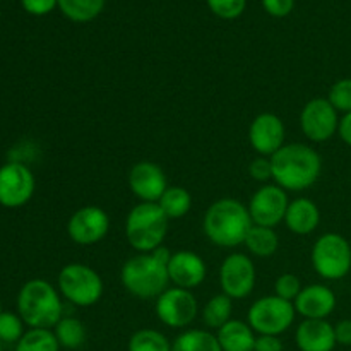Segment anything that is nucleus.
<instances>
[{"mask_svg": "<svg viewBox=\"0 0 351 351\" xmlns=\"http://www.w3.org/2000/svg\"><path fill=\"white\" fill-rule=\"evenodd\" d=\"M0 351H2V341H0Z\"/></svg>", "mask_w": 351, "mask_h": 351, "instance_id": "nucleus-40", "label": "nucleus"}, {"mask_svg": "<svg viewBox=\"0 0 351 351\" xmlns=\"http://www.w3.org/2000/svg\"><path fill=\"white\" fill-rule=\"evenodd\" d=\"M206 274H208V266L199 254L192 250H178L171 254L168 263V276L175 287L192 291L194 288L201 287L202 281L206 280Z\"/></svg>", "mask_w": 351, "mask_h": 351, "instance_id": "nucleus-17", "label": "nucleus"}, {"mask_svg": "<svg viewBox=\"0 0 351 351\" xmlns=\"http://www.w3.org/2000/svg\"><path fill=\"white\" fill-rule=\"evenodd\" d=\"M58 290L75 307H93L103 297V280L86 264H67L58 273Z\"/></svg>", "mask_w": 351, "mask_h": 351, "instance_id": "nucleus-6", "label": "nucleus"}, {"mask_svg": "<svg viewBox=\"0 0 351 351\" xmlns=\"http://www.w3.org/2000/svg\"><path fill=\"white\" fill-rule=\"evenodd\" d=\"M254 351H283V341L280 339V336L259 335Z\"/></svg>", "mask_w": 351, "mask_h": 351, "instance_id": "nucleus-37", "label": "nucleus"}, {"mask_svg": "<svg viewBox=\"0 0 351 351\" xmlns=\"http://www.w3.org/2000/svg\"><path fill=\"white\" fill-rule=\"evenodd\" d=\"M273 180L283 191L300 192L312 187L322 171L321 154L307 144H285L271 156Z\"/></svg>", "mask_w": 351, "mask_h": 351, "instance_id": "nucleus-1", "label": "nucleus"}, {"mask_svg": "<svg viewBox=\"0 0 351 351\" xmlns=\"http://www.w3.org/2000/svg\"><path fill=\"white\" fill-rule=\"evenodd\" d=\"M171 351H223L218 338L204 329H189L171 343Z\"/></svg>", "mask_w": 351, "mask_h": 351, "instance_id": "nucleus-23", "label": "nucleus"}, {"mask_svg": "<svg viewBox=\"0 0 351 351\" xmlns=\"http://www.w3.org/2000/svg\"><path fill=\"white\" fill-rule=\"evenodd\" d=\"M17 311L31 329H50L58 324L64 312L60 295L45 280H31L17 295Z\"/></svg>", "mask_w": 351, "mask_h": 351, "instance_id": "nucleus-3", "label": "nucleus"}, {"mask_svg": "<svg viewBox=\"0 0 351 351\" xmlns=\"http://www.w3.org/2000/svg\"><path fill=\"white\" fill-rule=\"evenodd\" d=\"M338 136L341 137V141L346 144V146L351 147V112L345 113V115L339 119Z\"/></svg>", "mask_w": 351, "mask_h": 351, "instance_id": "nucleus-39", "label": "nucleus"}, {"mask_svg": "<svg viewBox=\"0 0 351 351\" xmlns=\"http://www.w3.org/2000/svg\"><path fill=\"white\" fill-rule=\"evenodd\" d=\"M60 345L51 329H29L17 341L16 351H58Z\"/></svg>", "mask_w": 351, "mask_h": 351, "instance_id": "nucleus-29", "label": "nucleus"}, {"mask_svg": "<svg viewBox=\"0 0 351 351\" xmlns=\"http://www.w3.org/2000/svg\"><path fill=\"white\" fill-rule=\"evenodd\" d=\"M167 215L158 202H141L134 206L125 219V237L132 249L151 254L163 245L168 233Z\"/></svg>", "mask_w": 351, "mask_h": 351, "instance_id": "nucleus-4", "label": "nucleus"}, {"mask_svg": "<svg viewBox=\"0 0 351 351\" xmlns=\"http://www.w3.org/2000/svg\"><path fill=\"white\" fill-rule=\"evenodd\" d=\"M24 10L33 16H47L55 7H58V0H21Z\"/></svg>", "mask_w": 351, "mask_h": 351, "instance_id": "nucleus-35", "label": "nucleus"}, {"mask_svg": "<svg viewBox=\"0 0 351 351\" xmlns=\"http://www.w3.org/2000/svg\"><path fill=\"white\" fill-rule=\"evenodd\" d=\"M125 290L137 298H158L168 290V266L153 254H139L125 261L120 271Z\"/></svg>", "mask_w": 351, "mask_h": 351, "instance_id": "nucleus-5", "label": "nucleus"}, {"mask_svg": "<svg viewBox=\"0 0 351 351\" xmlns=\"http://www.w3.org/2000/svg\"><path fill=\"white\" fill-rule=\"evenodd\" d=\"M288 206H290V199H288L287 191H283L276 184H267L256 191L247 208H249L254 225L274 228L281 221H285Z\"/></svg>", "mask_w": 351, "mask_h": 351, "instance_id": "nucleus-12", "label": "nucleus"}, {"mask_svg": "<svg viewBox=\"0 0 351 351\" xmlns=\"http://www.w3.org/2000/svg\"><path fill=\"white\" fill-rule=\"evenodd\" d=\"M339 113L328 98H314L300 112V129L312 143H326L338 134Z\"/></svg>", "mask_w": 351, "mask_h": 351, "instance_id": "nucleus-10", "label": "nucleus"}, {"mask_svg": "<svg viewBox=\"0 0 351 351\" xmlns=\"http://www.w3.org/2000/svg\"><path fill=\"white\" fill-rule=\"evenodd\" d=\"M110 230V218L98 206H84L69 218L67 233L77 245H95L101 242Z\"/></svg>", "mask_w": 351, "mask_h": 351, "instance_id": "nucleus-14", "label": "nucleus"}, {"mask_svg": "<svg viewBox=\"0 0 351 351\" xmlns=\"http://www.w3.org/2000/svg\"><path fill=\"white\" fill-rule=\"evenodd\" d=\"M232 298L226 297L225 293L215 295L208 300V304L204 305V311H202V321L208 328L216 329L226 324L228 321H232Z\"/></svg>", "mask_w": 351, "mask_h": 351, "instance_id": "nucleus-27", "label": "nucleus"}, {"mask_svg": "<svg viewBox=\"0 0 351 351\" xmlns=\"http://www.w3.org/2000/svg\"><path fill=\"white\" fill-rule=\"evenodd\" d=\"M312 266L328 281L343 280L351 271V243L335 232L324 233L312 247Z\"/></svg>", "mask_w": 351, "mask_h": 351, "instance_id": "nucleus-7", "label": "nucleus"}, {"mask_svg": "<svg viewBox=\"0 0 351 351\" xmlns=\"http://www.w3.org/2000/svg\"><path fill=\"white\" fill-rule=\"evenodd\" d=\"M245 247L252 256L266 259L276 254L278 247H280V237L274 232V228H267V226L252 225L245 237Z\"/></svg>", "mask_w": 351, "mask_h": 351, "instance_id": "nucleus-22", "label": "nucleus"}, {"mask_svg": "<svg viewBox=\"0 0 351 351\" xmlns=\"http://www.w3.org/2000/svg\"><path fill=\"white\" fill-rule=\"evenodd\" d=\"M208 5L221 19H237L245 10L247 0H208Z\"/></svg>", "mask_w": 351, "mask_h": 351, "instance_id": "nucleus-33", "label": "nucleus"}, {"mask_svg": "<svg viewBox=\"0 0 351 351\" xmlns=\"http://www.w3.org/2000/svg\"><path fill=\"white\" fill-rule=\"evenodd\" d=\"M156 317L165 326L173 329L187 328L199 314V305L194 293L185 288H168L156 298Z\"/></svg>", "mask_w": 351, "mask_h": 351, "instance_id": "nucleus-9", "label": "nucleus"}, {"mask_svg": "<svg viewBox=\"0 0 351 351\" xmlns=\"http://www.w3.org/2000/svg\"><path fill=\"white\" fill-rule=\"evenodd\" d=\"M285 137H287V129L283 120L274 113H261L250 123V146L259 156H274L285 146Z\"/></svg>", "mask_w": 351, "mask_h": 351, "instance_id": "nucleus-15", "label": "nucleus"}, {"mask_svg": "<svg viewBox=\"0 0 351 351\" xmlns=\"http://www.w3.org/2000/svg\"><path fill=\"white\" fill-rule=\"evenodd\" d=\"M295 311L291 302L276 295H267L254 302L247 314V322L256 335L280 336L287 332L295 322Z\"/></svg>", "mask_w": 351, "mask_h": 351, "instance_id": "nucleus-8", "label": "nucleus"}, {"mask_svg": "<svg viewBox=\"0 0 351 351\" xmlns=\"http://www.w3.org/2000/svg\"><path fill=\"white\" fill-rule=\"evenodd\" d=\"M250 177L256 182H267L273 178V167H271V158L267 160L266 156H259L252 160L249 167Z\"/></svg>", "mask_w": 351, "mask_h": 351, "instance_id": "nucleus-34", "label": "nucleus"}, {"mask_svg": "<svg viewBox=\"0 0 351 351\" xmlns=\"http://www.w3.org/2000/svg\"><path fill=\"white\" fill-rule=\"evenodd\" d=\"M266 12L273 17H285L293 10L295 0H263Z\"/></svg>", "mask_w": 351, "mask_h": 351, "instance_id": "nucleus-36", "label": "nucleus"}, {"mask_svg": "<svg viewBox=\"0 0 351 351\" xmlns=\"http://www.w3.org/2000/svg\"><path fill=\"white\" fill-rule=\"evenodd\" d=\"M256 266L245 254H230L219 267V285L226 297L242 300L254 291L256 287Z\"/></svg>", "mask_w": 351, "mask_h": 351, "instance_id": "nucleus-11", "label": "nucleus"}, {"mask_svg": "<svg viewBox=\"0 0 351 351\" xmlns=\"http://www.w3.org/2000/svg\"><path fill=\"white\" fill-rule=\"evenodd\" d=\"M302 288L304 287H302V281L297 274L285 273L281 274L276 280V283H274V295L293 304L295 298L300 295Z\"/></svg>", "mask_w": 351, "mask_h": 351, "instance_id": "nucleus-32", "label": "nucleus"}, {"mask_svg": "<svg viewBox=\"0 0 351 351\" xmlns=\"http://www.w3.org/2000/svg\"><path fill=\"white\" fill-rule=\"evenodd\" d=\"M252 225L249 208L239 199L232 197L213 202L202 221V228L209 242L223 249H235L242 245Z\"/></svg>", "mask_w": 351, "mask_h": 351, "instance_id": "nucleus-2", "label": "nucleus"}, {"mask_svg": "<svg viewBox=\"0 0 351 351\" xmlns=\"http://www.w3.org/2000/svg\"><path fill=\"white\" fill-rule=\"evenodd\" d=\"M34 175L26 165L7 163L0 168V204L5 208H21L33 197Z\"/></svg>", "mask_w": 351, "mask_h": 351, "instance_id": "nucleus-13", "label": "nucleus"}, {"mask_svg": "<svg viewBox=\"0 0 351 351\" xmlns=\"http://www.w3.org/2000/svg\"><path fill=\"white\" fill-rule=\"evenodd\" d=\"M295 343L300 351H332L336 343L335 326L328 321L305 319L295 331Z\"/></svg>", "mask_w": 351, "mask_h": 351, "instance_id": "nucleus-19", "label": "nucleus"}, {"mask_svg": "<svg viewBox=\"0 0 351 351\" xmlns=\"http://www.w3.org/2000/svg\"><path fill=\"white\" fill-rule=\"evenodd\" d=\"M127 351H171V343L163 332L144 328L130 336Z\"/></svg>", "mask_w": 351, "mask_h": 351, "instance_id": "nucleus-28", "label": "nucleus"}, {"mask_svg": "<svg viewBox=\"0 0 351 351\" xmlns=\"http://www.w3.org/2000/svg\"><path fill=\"white\" fill-rule=\"evenodd\" d=\"M216 338L223 351H254L257 336L249 322L232 319L218 329Z\"/></svg>", "mask_w": 351, "mask_h": 351, "instance_id": "nucleus-21", "label": "nucleus"}, {"mask_svg": "<svg viewBox=\"0 0 351 351\" xmlns=\"http://www.w3.org/2000/svg\"><path fill=\"white\" fill-rule=\"evenodd\" d=\"M336 343L343 346H351V319H343L335 326Z\"/></svg>", "mask_w": 351, "mask_h": 351, "instance_id": "nucleus-38", "label": "nucleus"}, {"mask_svg": "<svg viewBox=\"0 0 351 351\" xmlns=\"http://www.w3.org/2000/svg\"><path fill=\"white\" fill-rule=\"evenodd\" d=\"M129 187L141 202H158L168 189L167 175L153 161H139L129 171Z\"/></svg>", "mask_w": 351, "mask_h": 351, "instance_id": "nucleus-16", "label": "nucleus"}, {"mask_svg": "<svg viewBox=\"0 0 351 351\" xmlns=\"http://www.w3.org/2000/svg\"><path fill=\"white\" fill-rule=\"evenodd\" d=\"M329 103L338 110V113H350L351 112V77H345L336 81L331 86L328 95Z\"/></svg>", "mask_w": 351, "mask_h": 351, "instance_id": "nucleus-31", "label": "nucleus"}, {"mask_svg": "<svg viewBox=\"0 0 351 351\" xmlns=\"http://www.w3.org/2000/svg\"><path fill=\"white\" fill-rule=\"evenodd\" d=\"M60 348L77 350L86 343V328L79 319L62 317L53 328Z\"/></svg>", "mask_w": 351, "mask_h": 351, "instance_id": "nucleus-26", "label": "nucleus"}, {"mask_svg": "<svg viewBox=\"0 0 351 351\" xmlns=\"http://www.w3.org/2000/svg\"><path fill=\"white\" fill-rule=\"evenodd\" d=\"M285 223L293 235L307 237L317 230L321 223V211L312 199L298 197L288 206Z\"/></svg>", "mask_w": 351, "mask_h": 351, "instance_id": "nucleus-20", "label": "nucleus"}, {"mask_svg": "<svg viewBox=\"0 0 351 351\" xmlns=\"http://www.w3.org/2000/svg\"><path fill=\"white\" fill-rule=\"evenodd\" d=\"M158 206L163 209L168 219H180L191 211L192 197L187 189L173 185V187H168L165 191V194L158 201Z\"/></svg>", "mask_w": 351, "mask_h": 351, "instance_id": "nucleus-24", "label": "nucleus"}, {"mask_svg": "<svg viewBox=\"0 0 351 351\" xmlns=\"http://www.w3.org/2000/svg\"><path fill=\"white\" fill-rule=\"evenodd\" d=\"M24 336V321L12 312L0 314V341L17 343Z\"/></svg>", "mask_w": 351, "mask_h": 351, "instance_id": "nucleus-30", "label": "nucleus"}, {"mask_svg": "<svg viewBox=\"0 0 351 351\" xmlns=\"http://www.w3.org/2000/svg\"><path fill=\"white\" fill-rule=\"evenodd\" d=\"M105 0H58V9L74 23H89L101 14Z\"/></svg>", "mask_w": 351, "mask_h": 351, "instance_id": "nucleus-25", "label": "nucleus"}, {"mask_svg": "<svg viewBox=\"0 0 351 351\" xmlns=\"http://www.w3.org/2000/svg\"><path fill=\"white\" fill-rule=\"evenodd\" d=\"M0 314H2V307H0Z\"/></svg>", "mask_w": 351, "mask_h": 351, "instance_id": "nucleus-41", "label": "nucleus"}, {"mask_svg": "<svg viewBox=\"0 0 351 351\" xmlns=\"http://www.w3.org/2000/svg\"><path fill=\"white\" fill-rule=\"evenodd\" d=\"M293 307L304 319L324 321L335 312L336 295L326 285H308L302 288L300 295L295 298Z\"/></svg>", "mask_w": 351, "mask_h": 351, "instance_id": "nucleus-18", "label": "nucleus"}]
</instances>
